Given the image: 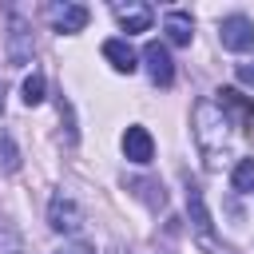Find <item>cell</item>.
I'll return each instance as SVG.
<instances>
[{
    "label": "cell",
    "mask_w": 254,
    "mask_h": 254,
    "mask_svg": "<svg viewBox=\"0 0 254 254\" xmlns=\"http://www.w3.org/2000/svg\"><path fill=\"white\" fill-rule=\"evenodd\" d=\"M48 16H52V28L60 36H75V32L87 28V8L83 4H52Z\"/></svg>",
    "instance_id": "obj_8"
},
{
    "label": "cell",
    "mask_w": 254,
    "mask_h": 254,
    "mask_svg": "<svg viewBox=\"0 0 254 254\" xmlns=\"http://www.w3.org/2000/svg\"><path fill=\"white\" fill-rule=\"evenodd\" d=\"M187 214L198 230V238L210 234V210H206V198H202V187L198 183H187Z\"/></svg>",
    "instance_id": "obj_9"
},
{
    "label": "cell",
    "mask_w": 254,
    "mask_h": 254,
    "mask_svg": "<svg viewBox=\"0 0 254 254\" xmlns=\"http://www.w3.org/2000/svg\"><path fill=\"white\" fill-rule=\"evenodd\" d=\"M234 75H238V83H246V87H254V56H246V60H238V64H234Z\"/></svg>",
    "instance_id": "obj_17"
},
{
    "label": "cell",
    "mask_w": 254,
    "mask_h": 254,
    "mask_svg": "<svg viewBox=\"0 0 254 254\" xmlns=\"http://www.w3.org/2000/svg\"><path fill=\"white\" fill-rule=\"evenodd\" d=\"M48 226L56 234H79L83 230V206L75 202L71 190H56L48 202Z\"/></svg>",
    "instance_id": "obj_2"
},
{
    "label": "cell",
    "mask_w": 254,
    "mask_h": 254,
    "mask_svg": "<svg viewBox=\"0 0 254 254\" xmlns=\"http://www.w3.org/2000/svg\"><path fill=\"white\" fill-rule=\"evenodd\" d=\"M44 87H48V83H44V75H40V71H32V75L24 79V87H20V95H24V103H28V107H36V103H44Z\"/></svg>",
    "instance_id": "obj_16"
},
{
    "label": "cell",
    "mask_w": 254,
    "mask_h": 254,
    "mask_svg": "<svg viewBox=\"0 0 254 254\" xmlns=\"http://www.w3.org/2000/svg\"><path fill=\"white\" fill-rule=\"evenodd\" d=\"M190 127H194V143L202 151V163L210 171H218L234 155V119L214 99H198L194 115H190Z\"/></svg>",
    "instance_id": "obj_1"
},
{
    "label": "cell",
    "mask_w": 254,
    "mask_h": 254,
    "mask_svg": "<svg viewBox=\"0 0 254 254\" xmlns=\"http://www.w3.org/2000/svg\"><path fill=\"white\" fill-rule=\"evenodd\" d=\"M143 64H147V75H151V83H159V87H171V83H175V60H171L167 44L151 40V44L143 48Z\"/></svg>",
    "instance_id": "obj_4"
},
{
    "label": "cell",
    "mask_w": 254,
    "mask_h": 254,
    "mask_svg": "<svg viewBox=\"0 0 254 254\" xmlns=\"http://www.w3.org/2000/svg\"><path fill=\"white\" fill-rule=\"evenodd\" d=\"M103 56H107V64H111L115 71H127V75H131V71L139 67V56H135V48H131L127 40H107V44H103Z\"/></svg>",
    "instance_id": "obj_10"
},
{
    "label": "cell",
    "mask_w": 254,
    "mask_h": 254,
    "mask_svg": "<svg viewBox=\"0 0 254 254\" xmlns=\"http://www.w3.org/2000/svg\"><path fill=\"white\" fill-rule=\"evenodd\" d=\"M218 40H222V48H230V52L254 48V24H250V16H226V20L218 24Z\"/></svg>",
    "instance_id": "obj_5"
},
{
    "label": "cell",
    "mask_w": 254,
    "mask_h": 254,
    "mask_svg": "<svg viewBox=\"0 0 254 254\" xmlns=\"http://www.w3.org/2000/svg\"><path fill=\"white\" fill-rule=\"evenodd\" d=\"M198 242H202V250H206V254H230V250H226V246H218L210 234H206V238H198Z\"/></svg>",
    "instance_id": "obj_20"
},
{
    "label": "cell",
    "mask_w": 254,
    "mask_h": 254,
    "mask_svg": "<svg viewBox=\"0 0 254 254\" xmlns=\"http://www.w3.org/2000/svg\"><path fill=\"white\" fill-rule=\"evenodd\" d=\"M111 254H131V250L127 246H111Z\"/></svg>",
    "instance_id": "obj_21"
},
{
    "label": "cell",
    "mask_w": 254,
    "mask_h": 254,
    "mask_svg": "<svg viewBox=\"0 0 254 254\" xmlns=\"http://www.w3.org/2000/svg\"><path fill=\"white\" fill-rule=\"evenodd\" d=\"M214 95H218L214 103H218L230 119H242V123H246V119H254V103H250V99H242L234 87H222V91H214Z\"/></svg>",
    "instance_id": "obj_12"
},
{
    "label": "cell",
    "mask_w": 254,
    "mask_h": 254,
    "mask_svg": "<svg viewBox=\"0 0 254 254\" xmlns=\"http://www.w3.org/2000/svg\"><path fill=\"white\" fill-rule=\"evenodd\" d=\"M60 119L67 123V143H75V127H71V103H67V99H60Z\"/></svg>",
    "instance_id": "obj_18"
},
{
    "label": "cell",
    "mask_w": 254,
    "mask_h": 254,
    "mask_svg": "<svg viewBox=\"0 0 254 254\" xmlns=\"http://www.w3.org/2000/svg\"><path fill=\"white\" fill-rule=\"evenodd\" d=\"M230 187H234L238 194H250V190H254V159H238V163H234Z\"/></svg>",
    "instance_id": "obj_14"
},
{
    "label": "cell",
    "mask_w": 254,
    "mask_h": 254,
    "mask_svg": "<svg viewBox=\"0 0 254 254\" xmlns=\"http://www.w3.org/2000/svg\"><path fill=\"white\" fill-rule=\"evenodd\" d=\"M0 111H4V79H0Z\"/></svg>",
    "instance_id": "obj_22"
},
{
    "label": "cell",
    "mask_w": 254,
    "mask_h": 254,
    "mask_svg": "<svg viewBox=\"0 0 254 254\" xmlns=\"http://www.w3.org/2000/svg\"><path fill=\"white\" fill-rule=\"evenodd\" d=\"M163 32H167V40L171 44H190V36H194V20H190V12H167L163 16Z\"/></svg>",
    "instance_id": "obj_11"
},
{
    "label": "cell",
    "mask_w": 254,
    "mask_h": 254,
    "mask_svg": "<svg viewBox=\"0 0 254 254\" xmlns=\"http://www.w3.org/2000/svg\"><path fill=\"white\" fill-rule=\"evenodd\" d=\"M123 155H127V163L147 167V163L155 159V139H151V131L139 127V123H131V127L123 131Z\"/></svg>",
    "instance_id": "obj_6"
},
{
    "label": "cell",
    "mask_w": 254,
    "mask_h": 254,
    "mask_svg": "<svg viewBox=\"0 0 254 254\" xmlns=\"http://www.w3.org/2000/svg\"><path fill=\"white\" fill-rule=\"evenodd\" d=\"M4 52H8V64H16V67L32 64V52H36V44H32V28H28V20H24L20 12H12V16H8Z\"/></svg>",
    "instance_id": "obj_3"
},
{
    "label": "cell",
    "mask_w": 254,
    "mask_h": 254,
    "mask_svg": "<svg viewBox=\"0 0 254 254\" xmlns=\"http://www.w3.org/2000/svg\"><path fill=\"white\" fill-rule=\"evenodd\" d=\"M0 171H20V147L8 127H0Z\"/></svg>",
    "instance_id": "obj_13"
},
{
    "label": "cell",
    "mask_w": 254,
    "mask_h": 254,
    "mask_svg": "<svg viewBox=\"0 0 254 254\" xmlns=\"http://www.w3.org/2000/svg\"><path fill=\"white\" fill-rule=\"evenodd\" d=\"M111 12H115V20H119V28L131 36V32H147L151 24H155V12L147 8V4H139V0H115L111 4Z\"/></svg>",
    "instance_id": "obj_7"
},
{
    "label": "cell",
    "mask_w": 254,
    "mask_h": 254,
    "mask_svg": "<svg viewBox=\"0 0 254 254\" xmlns=\"http://www.w3.org/2000/svg\"><path fill=\"white\" fill-rule=\"evenodd\" d=\"M56 254H95V246H87V242H67V246H60Z\"/></svg>",
    "instance_id": "obj_19"
},
{
    "label": "cell",
    "mask_w": 254,
    "mask_h": 254,
    "mask_svg": "<svg viewBox=\"0 0 254 254\" xmlns=\"http://www.w3.org/2000/svg\"><path fill=\"white\" fill-rule=\"evenodd\" d=\"M0 254H28L20 230H16L12 222H4V218H0Z\"/></svg>",
    "instance_id": "obj_15"
}]
</instances>
